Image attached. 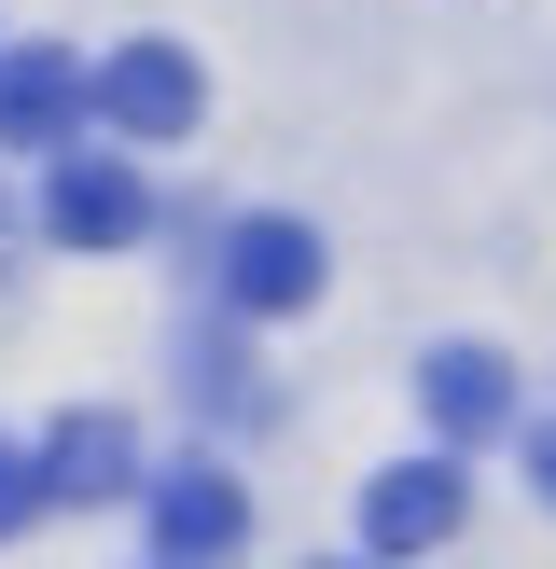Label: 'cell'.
<instances>
[{"mask_svg":"<svg viewBox=\"0 0 556 569\" xmlns=\"http://www.w3.org/2000/svg\"><path fill=\"white\" fill-rule=\"evenodd\" d=\"M320 569H348V556H320Z\"/></svg>","mask_w":556,"mask_h":569,"instance_id":"8fae6325","label":"cell"},{"mask_svg":"<svg viewBox=\"0 0 556 569\" xmlns=\"http://www.w3.org/2000/svg\"><path fill=\"white\" fill-rule=\"evenodd\" d=\"M222 292H237L250 320H292V306L320 292V237H306V222H237V237H222Z\"/></svg>","mask_w":556,"mask_h":569,"instance_id":"52a82bcc","label":"cell"},{"mask_svg":"<svg viewBox=\"0 0 556 569\" xmlns=\"http://www.w3.org/2000/svg\"><path fill=\"white\" fill-rule=\"evenodd\" d=\"M42 237H56V250H139V237H153L139 167H126V153H56V167H42Z\"/></svg>","mask_w":556,"mask_h":569,"instance_id":"6da1fadb","label":"cell"},{"mask_svg":"<svg viewBox=\"0 0 556 569\" xmlns=\"http://www.w3.org/2000/svg\"><path fill=\"white\" fill-rule=\"evenodd\" d=\"M195 98H209V83H195V56H181V42H126V56L98 70V111H111L126 139H181V126H195Z\"/></svg>","mask_w":556,"mask_h":569,"instance_id":"8992f818","label":"cell"},{"mask_svg":"<svg viewBox=\"0 0 556 569\" xmlns=\"http://www.w3.org/2000/svg\"><path fill=\"white\" fill-rule=\"evenodd\" d=\"M28 515H42V472H28V445H0V542H14Z\"/></svg>","mask_w":556,"mask_h":569,"instance_id":"9c48e42d","label":"cell"},{"mask_svg":"<svg viewBox=\"0 0 556 569\" xmlns=\"http://www.w3.org/2000/svg\"><path fill=\"white\" fill-rule=\"evenodd\" d=\"M139 515H153V569H222V556L250 542V500H237V472H209V459L153 472V487H139Z\"/></svg>","mask_w":556,"mask_h":569,"instance_id":"7a4b0ae2","label":"cell"},{"mask_svg":"<svg viewBox=\"0 0 556 569\" xmlns=\"http://www.w3.org/2000/svg\"><path fill=\"white\" fill-rule=\"evenodd\" d=\"M459 515H473L459 459H389L376 487H361V542H376V556H431V542H459Z\"/></svg>","mask_w":556,"mask_h":569,"instance_id":"5b68a950","label":"cell"},{"mask_svg":"<svg viewBox=\"0 0 556 569\" xmlns=\"http://www.w3.org/2000/svg\"><path fill=\"white\" fill-rule=\"evenodd\" d=\"M83 111H98V83H83L56 42H14V56H0V153H42L56 167Z\"/></svg>","mask_w":556,"mask_h":569,"instance_id":"277c9868","label":"cell"},{"mask_svg":"<svg viewBox=\"0 0 556 569\" xmlns=\"http://www.w3.org/2000/svg\"><path fill=\"white\" fill-rule=\"evenodd\" d=\"M528 472H543V500H556V431H543V445H528Z\"/></svg>","mask_w":556,"mask_h":569,"instance_id":"30bf717a","label":"cell"},{"mask_svg":"<svg viewBox=\"0 0 556 569\" xmlns=\"http://www.w3.org/2000/svg\"><path fill=\"white\" fill-rule=\"evenodd\" d=\"M417 403H431L445 445H487L500 417H515V376H500V348H431L417 361Z\"/></svg>","mask_w":556,"mask_h":569,"instance_id":"ba28073f","label":"cell"},{"mask_svg":"<svg viewBox=\"0 0 556 569\" xmlns=\"http://www.w3.org/2000/svg\"><path fill=\"white\" fill-rule=\"evenodd\" d=\"M28 472H42V500H139L153 472H139V431L111 403H70L42 445H28Z\"/></svg>","mask_w":556,"mask_h":569,"instance_id":"3957f363","label":"cell"}]
</instances>
